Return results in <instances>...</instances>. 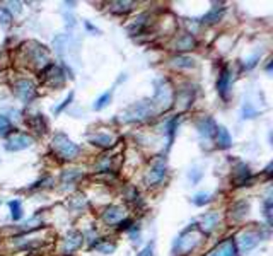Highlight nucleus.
I'll use <instances>...</instances> for the list:
<instances>
[{"instance_id":"a211bd4d","label":"nucleus","mask_w":273,"mask_h":256,"mask_svg":"<svg viewBox=\"0 0 273 256\" xmlns=\"http://www.w3.org/2000/svg\"><path fill=\"white\" fill-rule=\"evenodd\" d=\"M174 47H176V50H180V51H188V50H193V48L197 47V41H195V38L191 36V34H183L181 38H178Z\"/></svg>"},{"instance_id":"423d86ee","label":"nucleus","mask_w":273,"mask_h":256,"mask_svg":"<svg viewBox=\"0 0 273 256\" xmlns=\"http://www.w3.org/2000/svg\"><path fill=\"white\" fill-rule=\"evenodd\" d=\"M14 94H16V96L19 97L23 103L27 104L38 96V91H36V87H34V84L31 82V80L21 79L14 84Z\"/></svg>"},{"instance_id":"7ed1b4c3","label":"nucleus","mask_w":273,"mask_h":256,"mask_svg":"<svg viewBox=\"0 0 273 256\" xmlns=\"http://www.w3.org/2000/svg\"><path fill=\"white\" fill-rule=\"evenodd\" d=\"M154 113H156L154 104L142 101V103H135V104H132L128 110H125V113L121 115V120L123 121H143V120L152 118Z\"/></svg>"},{"instance_id":"412c9836","label":"nucleus","mask_w":273,"mask_h":256,"mask_svg":"<svg viewBox=\"0 0 273 256\" xmlns=\"http://www.w3.org/2000/svg\"><path fill=\"white\" fill-rule=\"evenodd\" d=\"M250 174H251V173H250V167H248L246 164H243V163L237 164V169H236V180L239 181L241 185L246 183V180H248V178H250Z\"/></svg>"},{"instance_id":"393cba45","label":"nucleus","mask_w":273,"mask_h":256,"mask_svg":"<svg viewBox=\"0 0 273 256\" xmlns=\"http://www.w3.org/2000/svg\"><path fill=\"white\" fill-rule=\"evenodd\" d=\"M10 23H12V14H10V10L7 9V7L0 5V24H2L3 27H7V26H10Z\"/></svg>"},{"instance_id":"9d476101","label":"nucleus","mask_w":273,"mask_h":256,"mask_svg":"<svg viewBox=\"0 0 273 256\" xmlns=\"http://www.w3.org/2000/svg\"><path fill=\"white\" fill-rule=\"evenodd\" d=\"M82 243H84V236H82V234L77 233V231H72V233H68L67 237H65L64 253H65V255L73 253V251L79 250V248L82 246Z\"/></svg>"},{"instance_id":"a878e982","label":"nucleus","mask_w":273,"mask_h":256,"mask_svg":"<svg viewBox=\"0 0 273 256\" xmlns=\"http://www.w3.org/2000/svg\"><path fill=\"white\" fill-rule=\"evenodd\" d=\"M94 248H96V250L99 251V253L110 255V253H113V251L116 250V244H114V243H97Z\"/></svg>"},{"instance_id":"aec40b11","label":"nucleus","mask_w":273,"mask_h":256,"mask_svg":"<svg viewBox=\"0 0 273 256\" xmlns=\"http://www.w3.org/2000/svg\"><path fill=\"white\" fill-rule=\"evenodd\" d=\"M9 209H10V217H12V220H21V217H23V205H21L19 200L9 202Z\"/></svg>"},{"instance_id":"f8f14e48","label":"nucleus","mask_w":273,"mask_h":256,"mask_svg":"<svg viewBox=\"0 0 273 256\" xmlns=\"http://www.w3.org/2000/svg\"><path fill=\"white\" fill-rule=\"evenodd\" d=\"M210 256H237V246L232 237L222 241V243L210 253Z\"/></svg>"},{"instance_id":"6ab92c4d","label":"nucleus","mask_w":273,"mask_h":256,"mask_svg":"<svg viewBox=\"0 0 273 256\" xmlns=\"http://www.w3.org/2000/svg\"><path fill=\"white\" fill-rule=\"evenodd\" d=\"M171 64L178 67V69H191L195 65L190 57H183V55H178V57L171 58Z\"/></svg>"},{"instance_id":"4468645a","label":"nucleus","mask_w":273,"mask_h":256,"mask_svg":"<svg viewBox=\"0 0 273 256\" xmlns=\"http://www.w3.org/2000/svg\"><path fill=\"white\" fill-rule=\"evenodd\" d=\"M215 137H217V143H219L220 149H229V147L232 145V137H230L229 130L226 127H217Z\"/></svg>"},{"instance_id":"1a4fd4ad","label":"nucleus","mask_w":273,"mask_h":256,"mask_svg":"<svg viewBox=\"0 0 273 256\" xmlns=\"http://www.w3.org/2000/svg\"><path fill=\"white\" fill-rule=\"evenodd\" d=\"M123 219H125V210L121 209V207L111 205L103 212V220L108 226H114V224L121 222Z\"/></svg>"},{"instance_id":"6e6552de","label":"nucleus","mask_w":273,"mask_h":256,"mask_svg":"<svg viewBox=\"0 0 273 256\" xmlns=\"http://www.w3.org/2000/svg\"><path fill=\"white\" fill-rule=\"evenodd\" d=\"M31 145H33V139L26 133H16L5 142V149L9 152H19V150H24Z\"/></svg>"},{"instance_id":"2eb2a0df","label":"nucleus","mask_w":273,"mask_h":256,"mask_svg":"<svg viewBox=\"0 0 273 256\" xmlns=\"http://www.w3.org/2000/svg\"><path fill=\"white\" fill-rule=\"evenodd\" d=\"M229 84H230V73L227 69L222 70L219 80H217V91L222 97H227V93H229Z\"/></svg>"},{"instance_id":"5701e85b","label":"nucleus","mask_w":273,"mask_h":256,"mask_svg":"<svg viewBox=\"0 0 273 256\" xmlns=\"http://www.w3.org/2000/svg\"><path fill=\"white\" fill-rule=\"evenodd\" d=\"M134 7V2H111V10L116 14L128 12Z\"/></svg>"},{"instance_id":"c85d7f7f","label":"nucleus","mask_w":273,"mask_h":256,"mask_svg":"<svg viewBox=\"0 0 273 256\" xmlns=\"http://www.w3.org/2000/svg\"><path fill=\"white\" fill-rule=\"evenodd\" d=\"M72 99H73V93H68V96H67V97H65V99H64V101H62V103H60V104H58V106H57V108H53V113H55V115H60V113H62V111H64V110H65V108H67V106H68V104H70V103H72Z\"/></svg>"},{"instance_id":"bb28decb","label":"nucleus","mask_w":273,"mask_h":256,"mask_svg":"<svg viewBox=\"0 0 273 256\" xmlns=\"http://www.w3.org/2000/svg\"><path fill=\"white\" fill-rule=\"evenodd\" d=\"M210 198H212L210 193H197V195L193 196V203L198 207H202V205H205V203H208Z\"/></svg>"},{"instance_id":"39448f33","label":"nucleus","mask_w":273,"mask_h":256,"mask_svg":"<svg viewBox=\"0 0 273 256\" xmlns=\"http://www.w3.org/2000/svg\"><path fill=\"white\" fill-rule=\"evenodd\" d=\"M166 173H167V164H166V157H160V159H157L156 163L150 166V169L147 171L145 174V183L149 185V186H154V185H159L160 181L166 178Z\"/></svg>"},{"instance_id":"b1692460","label":"nucleus","mask_w":273,"mask_h":256,"mask_svg":"<svg viewBox=\"0 0 273 256\" xmlns=\"http://www.w3.org/2000/svg\"><path fill=\"white\" fill-rule=\"evenodd\" d=\"M111 101V93H104L103 96L101 97H97V101L94 103V110L96 111H101V110H104V108L108 106V103Z\"/></svg>"},{"instance_id":"20e7f679","label":"nucleus","mask_w":273,"mask_h":256,"mask_svg":"<svg viewBox=\"0 0 273 256\" xmlns=\"http://www.w3.org/2000/svg\"><path fill=\"white\" fill-rule=\"evenodd\" d=\"M173 103V89L166 80H157L156 82V94H154L152 104H159L160 108L167 110Z\"/></svg>"},{"instance_id":"cd10ccee","label":"nucleus","mask_w":273,"mask_h":256,"mask_svg":"<svg viewBox=\"0 0 273 256\" xmlns=\"http://www.w3.org/2000/svg\"><path fill=\"white\" fill-rule=\"evenodd\" d=\"M41 123H43V125H46V123H45V121H43V115H34V116H33V120H29V125H31V127H33L34 130H36L38 133L45 132V130L41 128Z\"/></svg>"},{"instance_id":"dca6fc26","label":"nucleus","mask_w":273,"mask_h":256,"mask_svg":"<svg viewBox=\"0 0 273 256\" xmlns=\"http://www.w3.org/2000/svg\"><path fill=\"white\" fill-rule=\"evenodd\" d=\"M224 10H226V7H224L222 3H220V5H213L212 9H210V12L204 16L202 23H204V24H215V23H219V19L222 17Z\"/></svg>"},{"instance_id":"c756f323","label":"nucleus","mask_w":273,"mask_h":256,"mask_svg":"<svg viewBox=\"0 0 273 256\" xmlns=\"http://www.w3.org/2000/svg\"><path fill=\"white\" fill-rule=\"evenodd\" d=\"M265 217H267L268 224H272V198H267L265 202Z\"/></svg>"},{"instance_id":"f257e3e1","label":"nucleus","mask_w":273,"mask_h":256,"mask_svg":"<svg viewBox=\"0 0 273 256\" xmlns=\"http://www.w3.org/2000/svg\"><path fill=\"white\" fill-rule=\"evenodd\" d=\"M204 241V233L197 226L188 227L186 231L180 234V237L174 243V253L176 255H188Z\"/></svg>"},{"instance_id":"9b49d317","label":"nucleus","mask_w":273,"mask_h":256,"mask_svg":"<svg viewBox=\"0 0 273 256\" xmlns=\"http://www.w3.org/2000/svg\"><path fill=\"white\" fill-rule=\"evenodd\" d=\"M220 215L219 212H206L200 217V231L202 233H212L219 226Z\"/></svg>"},{"instance_id":"ddd939ff","label":"nucleus","mask_w":273,"mask_h":256,"mask_svg":"<svg viewBox=\"0 0 273 256\" xmlns=\"http://www.w3.org/2000/svg\"><path fill=\"white\" fill-rule=\"evenodd\" d=\"M197 128L202 137H205V139H212V137L215 135L217 125L213 123L212 118H202V120L197 123Z\"/></svg>"},{"instance_id":"f03ea898","label":"nucleus","mask_w":273,"mask_h":256,"mask_svg":"<svg viewBox=\"0 0 273 256\" xmlns=\"http://www.w3.org/2000/svg\"><path fill=\"white\" fill-rule=\"evenodd\" d=\"M51 145H53V150L57 152V156L64 161H73L80 154V147L77 143H73L65 133H57L53 137Z\"/></svg>"},{"instance_id":"0eeeda50","label":"nucleus","mask_w":273,"mask_h":256,"mask_svg":"<svg viewBox=\"0 0 273 256\" xmlns=\"http://www.w3.org/2000/svg\"><path fill=\"white\" fill-rule=\"evenodd\" d=\"M234 243H236V246H239L241 253H248V251H251L260 243V234L254 233V231H244V233H241L236 237Z\"/></svg>"},{"instance_id":"473e14b6","label":"nucleus","mask_w":273,"mask_h":256,"mask_svg":"<svg viewBox=\"0 0 273 256\" xmlns=\"http://www.w3.org/2000/svg\"><path fill=\"white\" fill-rule=\"evenodd\" d=\"M272 166H273V164L270 163V164H268V166H267V169H265V173H267L268 176H270V174H272Z\"/></svg>"},{"instance_id":"4be33fe9","label":"nucleus","mask_w":273,"mask_h":256,"mask_svg":"<svg viewBox=\"0 0 273 256\" xmlns=\"http://www.w3.org/2000/svg\"><path fill=\"white\" fill-rule=\"evenodd\" d=\"M9 133H12V123L7 116L0 115V137H7Z\"/></svg>"},{"instance_id":"7c9ffc66","label":"nucleus","mask_w":273,"mask_h":256,"mask_svg":"<svg viewBox=\"0 0 273 256\" xmlns=\"http://www.w3.org/2000/svg\"><path fill=\"white\" fill-rule=\"evenodd\" d=\"M138 256H154V244L152 243L147 244V246L138 253Z\"/></svg>"},{"instance_id":"f3484780","label":"nucleus","mask_w":273,"mask_h":256,"mask_svg":"<svg viewBox=\"0 0 273 256\" xmlns=\"http://www.w3.org/2000/svg\"><path fill=\"white\" fill-rule=\"evenodd\" d=\"M89 142L92 143V145H97V147H104V149H108V147L113 145V137L108 135V133H96V135H91L89 137Z\"/></svg>"},{"instance_id":"2f4dec72","label":"nucleus","mask_w":273,"mask_h":256,"mask_svg":"<svg viewBox=\"0 0 273 256\" xmlns=\"http://www.w3.org/2000/svg\"><path fill=\"white\" fill-rule=\"evenodd\" d=\"M130 226H132V220L130 219H123L121 222H118V229H120V231L130 229Z\"/></svg>"}]
</instances>
